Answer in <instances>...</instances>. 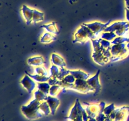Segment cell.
<instances>
[{"mask_svg": "<svg viewBox=\"0 0 129 121\" xmlns=\"http://www.w3.org/2000/svg\"><path fill=\"white\" fill-rule=\"evenodd\" d=\"M125 3H126V5H127V9H128L129 10V0H125Z\"/></svg>", "mask_w": 129, "mask_h": 121, "instance_id": "obj_26", "label": "cell"}, {"mask_svg": "<svg viewBox=\"0 0 129 121\" xmlns=\"http://www.w3.org/2000/svg\"><path fill=\"white\" fill-rule=\"evenodd\" d=\"M42 27L46 29L49 32L52 33V34H59L58 30H57L56 27H55V25L54 23H52L49 24V25H43V26H42Z\"/></svg>", "mask_w": 129, "mask_h": 121, "instance_id": "obj_16", "label": "cell"}, {"mask_svg": "<svg viewBox=\"0 0 129 121\" xmlns=\"http://www.w3.org/2000/svg\"><path fill=\"white\" fill-rule=\"evenodd\" d=\"M22 13L23 15L24 18L26 21V23L28 25L30 24L32 21L33 19V14H34V10L28 8L27 6H23L22 8Z\"/></svg>", "mask_w": 129, "mask_h": 121, "instance_id": "obj_6", "label": "cell"}, {"mask_svg": "<svg viewBox=\"0 0 129 121\" xmlns=\"http://www.w3.org/2000/svg\"><path fill=\"white\" fill-rule=\"evenodd\" d=\"M117 37V34L113 32H105L101 35V38L108 41H113Z\"/></svg>", "mask_w": 129, "mask_h": 121, "instance_id": "obj_13", "label": "cell"}, {"mask_svg": "<svg viewBox=\"0 0 129 121\" xmlns=\"http://www.w3.org/2000/svg\"><path fill=\"white\" fill-rule=\"evenodd\" d=\"M47 100V103L48 104H49V107L51 108L52 113L54 114L55 110H56L57 107H58V105H59V100H58L57 98H54V97H48Z\"/></svg>", "mask_w": 129, "mask_h": 121, "instance_id": "obj_10", "label": "cell"}, {"mask_svg": "<svg viewBox=\"0 0 129 121\" xmlns=\"http://www.w3.org/2000/svg\"><path fill=\"white\" fill-rule=\"evenodd\" d=\"M126 18L129 22V10L127 8L126 9Z\"/></svg>", "mask_w": 129, "mask_h": 121, "instance_id": "obj_25", "label": "cell"}, {"mask_svg": "<svg viewBox=\"0 0 129 121\" xmlns=\"http://www.w3.org/2000/svg\"><path fill=\"white\" fill-rule=\"evenodd\" d=\"M100 40V42L101 45H102V46L103 47V49H109V48L111 47V44L112 43L110 42V41H108V40H105V39H99Z\"/></svg>", "mask_w": 129, "mask_h": 121, "instance_id": "obj_24", "label": "cell"}, {"mask_svg": "<svg viewBox=\"0 0 129 121\" xmlns=\"http://www.w3.org/2000/svg\"><path fill=\"white\" fill-rule=\"evenodd\" d=\"M20 83L22 84L23 87L28 92V93L32 92V91L35 89V86H36L35 81L28 74L25 75L23 78V79L20 81Z\"/></svg>", "mask_w": 129, "mask_h": 121, "instance_id": "obj_2", "label": "cell"}, {"mask_svg": "<svg viewBox=\"0 0 129 121\" xmlns=\"http://www.w3.org/2000/svg\"><path fill=\"white\" fill-rule=\"evenodd\" d=\"M129 31V23L127 21L115 22L105 28L104 32H113L118 36H124Z\"/></svg>", "mask_w": 129, "mask_h": 121, "instance_id": "obj_1", "label": "cell"}, {"mask_svg": "<svg viewBox=\"0 0 129 121\" xmlns=\"http://www.w3.org/2000/svg\"><path fill=\"white\" fill-rule=\"evenodd\" d=\"M127 42H128V38L123 36H119L118 37H116L113 41L111 42V43L113 44H120Z\"/></svg>", "mask_w": 129, "mask_h": 121, "instance_id": "obj_20", "label": "cell"}, {"mask_svg": "<svg viewBox=\"0 0 129 121\" xmlns=\"http://www.w3.org/2000/svg\"><path fill=\"white\" fill-rule=\"evenodd\" d=\"M44 19V13L37 10H34V14H33V19L32 21L35 23L39 22L40 21H42Z\"/></svg>", "mask_w": 129, "mask_h": 121, "instance_id": "obj_14", "label": "cell"}, {"mask_svg": "<svg viewBox=\"0 0 129 121\" xmlns=\"http://www.w3.org/2000/svg\"><path fill=\"white\" fill-rule=\"evenodd\" d=\"M34 95H35V98L37 100H44L47 99V94L43 93L40 90H37L34 93Z\"/></svg>", "mask_w": 129, "mask_h": 121, "instance_id": "obj_17", "label": "cell"}, {"mask_svg": "<svg viewBox=\"0 0 129 121\" xmlns=\"http://www.w3.org/2000/svg\"><path fill=\"white\" fill-rule=\"evenodd\" d=\"M68 74H70V71L68 70V69H66L64 68H61V69H60V72H59V74L58 75V76L57 77L59 81L63 80L65 76H66Z\"/></svg>", "mask_w": 129, "mask_h": 121, "instance_id": "obj_19", "label": "cell"}, {"mask_svg": "<svg viewBox=\"0 0 129 121\" xmlns=\"http://www.w3.org/2000/svg\"><path fill=\"white\" fill-rule=\"evenodd\" d=\"M100 73V70L98 71L96 74L92 78H89V79L87 80L88 84L90 86L91 88H93L94 90L96 91L97 92H98L100 91L101 88V86L99 83V81H98V74Z\"/></svg>", "mask_w": 129, "mask_h": 121, "instance_id": "obj_4", "label": "cell"}, {"mask_svg": "<svg viewBox=\"0 0 129 121\" xmlns=\"http://www.w3.org/2000/svg\"><path fill=\"white\" fill-rule=\"evenodd\" d=\"M55 39L56 37L53 35L49 34V33H46V34H44V35L41 37L40 42L42 43H49L50 42L55 40Z\"/></svg>", "mask_w": 129, "mask_h": 121, "instance_id": "obj_15", "label": "cell"}, {"mask_svg": "<svg viewBox=\"0 0 129 121\" xmlns=\"http://www.w3.org/2000/svg\"><path fill=\"white\" fill-rule=\"evenodd\" d=\"M76 79L74 78V76L73 75H72L71 74H68L66 76H65V78L63 79V81H65L66 83H70V84H73L74 83H75Z\"/></svg>", "mask_w": 129, "mask_h": 121, "instance_id": "obj_23", "label": "cell"}, {"mask_svg": "<svg viewBox=\"0 0 129 121\" xmlns=\"http://www.w3.org/2000/svg\"><path fill=\"white\" fill-rule=\"evenodd\" d=\"M61 89L60 88V86H58V85H53L52 86L50 87V91H49V93L51 95L54 96L55 95L57 94V93H59V90Z\"/></svg>", "mask_w": 129, "mask_h": 121, "instance_id": "obj_22", "label": "cell"}, {"mask_svg": "<svg viewBox=\"0 0 129 121\" xmlns=\"http://www.w3.org/2000/svg\"><path fill=\"white\" fill-rule=\"evenodd\" d=\"M110 23V21H108L107 23L103 24L101 23L98 22H94L93 23H84L83 24L84 25H85L86 26L89 28L94 34L96 36V35H98L100 32H102V30H105V28H107V25Z\"/></svg>", "mask_w": 129, "mask_h": 121, "instance_id": "obj_3", "label": "cell"}, {"mask_svg": "<svg viewBox=\"0 0 129 121\" xmlns=\"http://www.w3.org/2000/svg\"><path fill=\"white\" fill-rule=\"evenodd\" d=\"M35 73L39 75L42 76H48V73L47 72V71L45 70V69H44L43 67L39 66L37 67L35 69Z\"/></svg>", "mask_w": 129, "mask_h": 121, "instance_id": "obj_21", "label": "cell"}, {"mask_svg": "<svg viewBox=\"0 0 129 121\" xmlns=\"http://www.w3.org/2000/svg\"><path fill=\"white\" fill-rule=\"evenodd\" d=\"M126 47H127V49H128V50L129 51V42H127V45H126Z\"/></svg>", "mask_w": 129, "mask_h": 121, "instance_id": "obj_27", "label": "cell"}, {"mask_svg": "<svg viewBox=\"0 0 129 121\" xmlns=\"http://www.w3.org/2000/svg\"><path fill=\"white\" fill-rule=\"evenodd\" d=\"M28 63L29 65H31L32 66H39L44 64L45 60L41 56L34 57L28 60Z\"/></svg>", "mask_w": 129, "mask_h": 121, "instance_id": "obj_8", "label": "cell"}, {"mask_svg": "<svg viewBox=\"0 0 129 121\" xmlns=\"http://www.w3.org/2000/svg\"><path fill=\"white\" fill-rule=\"evenodd\" d=\"M30 78H32L35 81L38 82V83H44V82H46L49 80L50 79V76H42L39 75V74H28V73H26Z\"/></svg>", "mask_w": 129, "mask_h": 121, "instance_id": "obj_11", "label": "cell"}, {"mask_svg": "<svg viewBox=\"0 0 129 121\" xmlns=\"http://www.w3.org/2000/svg\"><path fill=\"white\" fill-rule=\"evenodd\" d=\"M51 60L52 63L54 64V65L57 66L58 67L64 68L66 66V63L64 62V59L57 54H53L51 56Z\"/></svg>", "mask_w": 129, "mask_h": 121, "instance_id": "obj_7", "label": "cell"}, {"mask_svg": "<svg viewBox=\"0 0 129 121\" xmlns=\"http://www.w3.org/2000/svg\"><path fill=\"white\" fill-rule=\"evenodd\" d=\"M60 70L58 68V66L55 65H53L50 68V77L52 78H57L59 74Z\"/></svg>", "mask_w": 129, "mask_h": 121, "instance_id": "obj_18", "label": "cell"}, {"mask_svg": "<svg viewBox=\"0 0 129 121\" xmlns=\"http://www.w3.org/2000/svg\"><path fill=\"white\" fill-rule=\"evenodd\" d=\"M37 88L39 89V90L41 91L43 93L48 94L49 93V91H50V86L49 83H45V82L39 83L37 84Z\"/></svg>", "mask_w": 129, "mask_h": 121, "instance_id": "obj_12", "label": "cell"}, {"mask_svg": "<svg viewBox=\"0 0 129 121\" xmlns=\"http://www.w3.org/2000/svg\"><path fill=\"white\" fill-rule=\"evenodd\" d=\"M70 74L73 75L76 79L88 80L89 74L81 71H70Z\"/></svg>", "mask_w": 129, "mask_h": 121, "instance_id": "obj_9", "label": "cell"}, {"mask_svg": "<svg viewBox=\"0 0 129 121\" xmlns=\"http://www.w3.org/2000/svg\"><path fill=\"white\" fill-rule=\"evenodd\" d=\"M126 45L125 43L120 44H114L113 46L110 47V51L113 57L118 56L122 52V50L126 48Z\"/></svg>", "mask_w": 129, "mask_h": 121, "instance_id": "obj_5", "label": "cell"}, {"mask_svg": "<svg viewBox=\"0 0 129 121\" xmlns=\"http://www.w3.org/2000/svg\"><path fill=\"white\" fill-rule=\"evenodd\" d=\"M129 42V37L128 38V42Z\"/></svg>", "mask_w": 129, "mask_h": 121, "instance_id": "obj_28", "label": "cell"}]
</instances>
